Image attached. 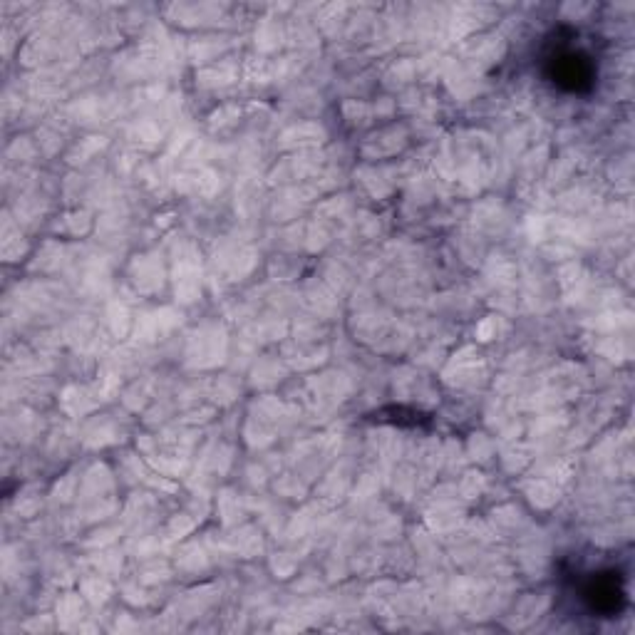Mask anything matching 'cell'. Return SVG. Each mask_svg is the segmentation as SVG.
<instances>
[{
    "mask_svg": "<svg viewBox=\"0 0 635 635\" xmlns=\"http://www.w3.org/2000/svg\"><path fill=\"white\" fill-rule=\"evenodd\" d=\"M586 601L591 603L593 611L601 613H616L621 608L623 591L618 586L616 578H603L596 576L586 588Z\"/></svg>",
    "mask_w": 635,
    "mask_h": 635,
    "instance_id": "7a4b0ae2",
    "label": "cell"
},
{
    "mask_svg": "<svg viewBox=\"0 0 635 635\" xmlns=\"http://www.w3.org/2000/svg\"><path fill=\"white\" fill-rule=\"evenodd\" d=\"M549 65L551 77H554L556 85L564 87V90L578 92L591 87L593 67L581 50H561V53L551 55Z\"/></svg>",
    "mask_w": 635,
    "mask_h": 635,
    "instance_id": "6da1fadb",
    "label": "cell"
}]
</instances>
